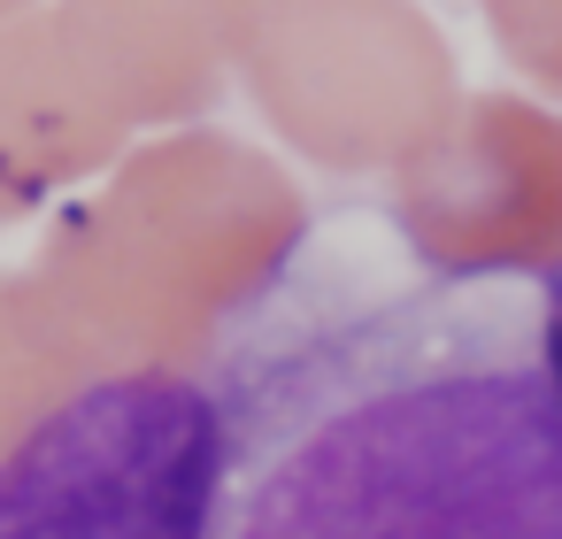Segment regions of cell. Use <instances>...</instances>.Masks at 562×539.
I'll return each instance as SVG.
<instances>
[{"label":"cell","mask_w":562,"mask_h":539,"mask_svg":"<svg viewBox=\"0 0 562 539\" xmlns=\"http://www.w3.org/2000/svg\"><path fill=\"white\" fill-rule=\"evenodd\" d=\"M224 424L186 370H109L0 454V539H209Z\"/></svg>","instance_id":"2"},{"label":"cell","mask_w":562,"mask_h":539,"mask_svg":"<svg viewBox=\"0 0 562 539\" xmlns=\"http://www.w3.org/2000/svg\"><path fill=\"white\" fill-rule=\"evenodd\" d=\"M209 539H562V293L508 262L301 239L209 362Z\"/></svg>","instance_id":"1"}]
</instances>
